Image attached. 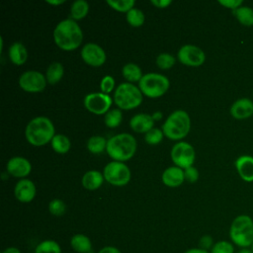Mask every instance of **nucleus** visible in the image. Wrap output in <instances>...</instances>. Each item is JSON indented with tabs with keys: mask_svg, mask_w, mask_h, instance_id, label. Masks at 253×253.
Instances as JSON below:
<instances>
[{
	"mask_svg": "<svg viewBox=\"0 0 253 253\" xmlns=\"http://www.w3.org/2000/svg\"><path fill=\"white\" fill-rule=\"evenodd\" d=\"M7 172L16 178H25L32 171L31 162L23 156H14L9 159L6 165Z\"/></svg>",
	"mask_w": 253,
	"mask_h": 253,
	"instance_id": "4468645a",
	"label": "nucleus"
},
{
	"mask_svg": "<svg viewBox=\"0 0 253 253\" xmlns=\"http://www.w3.org/2000/svg\"><path fill=\"white\" fill-rule=\"evenodd\" d=\"M103 175L105 180L113 185L122 187L126 185L130 180V170L124 163L120 161L109 162L103 170Z\"/></svg>",
	"mask_w": 253,
	"mask_h": 253,
	"instance_id": "6e6552de",
	"label": "nucleus"
},
{
	"mask_svg": "<svg viewBox=\"0 0 253 253\" xmlns=\"http://www.w3.org/2000/svg\"><path fill=\"white\" fill-rule=\"evenodd\" d=\"M114 87H115V79L113 76L106 75L102 78L100 82V89L102 93L109 95L114 90Z\"/></svg>",
	"mask_w": 253,
	"mask_h": 253,
	"instance_id": "e433bc0d",
	"label": "nucleus"
},
{
	"mask_svg": "<svg viewBox=\"0 0 253 253\" xmlns=\"http://www.w3.org/2000/svg\"><path fill=\"white\" fill-rule=\"evenodd\" d=\"M152 119L154 121H158V120H161L162 117H163V114L160 112V111H157V112H154L152 115Z\"/></svg>",
	"mask_w": 253,
	"mask_h": 253,
	"instance_id": "a18cd8bd",
	"label": "nucleus"
},
{
	"mask_svg": "<svg viewBox=\"0 0 253 253\" xmlns=\"http://www.w3.org/2000/svg\"><path fill=\"white\" fill-rule=\"evenodd\" d=\"M48 211L52 215L60 216L64 214L66 211V205L60 199H53L48 204Z\"/></svg>",
	"mask_w": 253,
	"mask_h": 253,
	"instance_id": "c9c22d12",
	"label": "nucleus"
},
{
	"mask_svg": "<svg viewBox=\"0 0 253 253\" xmlns=\"http://www.w3.org/2000/svg\"><path fill=\"white\" fill-rule=\"evenodd\" d=\"M169 79L159 73H146L138 82L141 93L148 98H158L163 96L169 89Z\"/></svg>",
	"mask_w": 253,
	"mask_h": 253,
	"instance_id": "0eeeda50",
	"label": "nucleus"
},
{
	"mask_svg": "<svg viewBox=\"0 0 253 253\" xmlns=\"http://www.w3.org/2000/svg\"><path fill=\"white\" fill-rule=\"evenodd\" d=\"M65 1L64 0H46V3H48V4H51V5H60V4H62V3H64Z\"/></svg>",
	"mask_w": 253,
	"mask_h": 253,
	"instance_id": "49530a36",
	"label": "nucleus"
},
{
	"mask_svg": "<svg viewBox=\"0 0 253 253\" xmlns=\"http://www.w3.org/2000/svg\"><path fill=\"white\" fill-rule=\"evenodd\" d=\"M236 253H253V251L251 250L250 247H247V248H240Z\"/></svg>",
	"mask_w": 253,
	"mask_h": 253,
	"instance_id": "de8ad7c7",
	"label": "nucleus"
},
{
	"mask_svg": "<svg viewBox=\"0 0 253 253\" xmlns=\"http://www.w3.org/2000/svg\"><path fill=\"white\" fill-rule=\"evenodd\" d=\"M53 41L63 50L71 51L79 47L83 41V33L76 21L64 19L60 21L53 30Z\"/></svg>",
	"mask_w": 253,
	"mask_h": 253,
	"instance_id": "f257e3e1",
	"label": "nucleus"
},
{
	"mask_svg": "<svg viewBox=\"0 0 253 253\" xmlns=\"http://www.w3.org/2000/svg\"><path fill=\"white\" fill-rule=\"evenodd\" d=\"M175 57L167 52H162L156 57V64L161 69H169L175 64Z\"/></svg>",
	"mask_w": 253,
	"mask_h": 253,
	"instance_id": "f704fd0d",
	"label": "nucleus"
},
{
	"mask_svg": "<svg viewBox=\"0 0 253 253\" xmlns=\"http://www.w3.org/2000/svg\"><path fill=\"white\" fill-rule=\"evenodd\" d=\"M122 73L123 76L129 82H139V80L142 78V71L141 68L132 62L126 63L124 65L123 69H122Z\"/></svg>",
	"mask_w": 253,
	"mask_h": 253,
	"instance_id": "b1692460",
	"label": "nucleus"
},
{
	"mask_svg": "<svg viewBox=\"0 0 253 253\" xmlns=\"http://www.w3.org/2000/svg\"><path fill=\"white\" fill-rule=\"evenodd\" d=\"M172 3L171 0H151V4H153L157 8H167Z\"/></svg>",
	"mask_w": 253,
	"mask_h": 253,
	"instance_id": "a19ab883",
	"label": "nucleus"
},
{
	"mask_svg": "<svg viewBox=\"0 0 253 253\" xmlns=\"http://www.w3.org/2000/svg\"><path fill=\"white\" fill-rule=\"evenodd\" d=\"M170 156L176 166L182 169H186L190 166H193L196 158V152L190 143L186 141H180L173 145Z\"/></svg>",
	"mask_w": 253,
	"mask_h": 253,
	"instance_id": "1a4fd4ad",
	"label": "nucleus"
},
{
	"mask_svg": "<svg viewBox=\"0 0 253 253\" xmlns=\"http://www.w3.org/2000/svg\"><path fill=\"white\" fill-rule=\"evenodd\" d=\"M177 56L181 63L192 67L201 66L206 60L204 50L195 44L182 45L178 50Z\"/></svg>",
	"mask_w": 253,
	"mask_h": 253,
	"instance_id": "f8f14e48",
	"label": "nucleus"
},
{
	"mask_svg": "<svg viewBox=\"0 0 253 253\" xmlns=\"http://www.w3.org/2000/svg\"><path fill=\"white\" fill-rule=\"evenodd\" d=\"M25 135L30 144L42 146L51 141L55 135L54 126L47 117L39 116L29 122L25 129Z\"/></svg>",
	"mask_w": 253,
	"mask_h": 253,
	"instance_id": "f03ea898",
	"label": "nucleus"
},
{
	"mask_svg": "<svg viewBox=\"0 0 253 253\" xmlns=\"http://www.w3.org/2000/svg\"><path fill=\"white\" fill-rule=\"evenodd\" d=\"M191 129V119L184 110H176L168 116L162 126V131L166 137L172 140H180L187 136Z\"/></svg>",
	"mask_w": 253,
	"mask_h": 253,
	"instance_id": "39448f33",
	"label": "nucleus"
},
{
	"mask_svg": "<svg viewBox=\"0 0 253 253\" xmlns=\"http://www.w3.org/2000/svg\"><path fill=\"white\" fill-rule=\"evenodd\" d=\"M235 168L245 182H253V156L241 155L235 160Z\"/></svg>",
	"mask_w": 253,
	"mask_h": 253,
	"instance_id": "f3484780",
	"label": "nucleus"
},
{
	"mask_svg": "<svg viewBox=\"0 0 253 253\" xmlns=\"http://www.w3.org/2000/svg\"><path fill=\"white\" fill-rule=\"evenodd\" d=\"M1 253H22L21 250L15 246H10L5 248Z\"/></svg>",
	"mask_w": 253,
	"mask_h": 253,
	"instance_id": "c03bdc74",
	"label": "nucleus"
},
{
	"mask_svg": "<svg viewBox=\"0 0 253 253\" xmlns=\"http://www.w3.org/2000/svg\"><path fill=\"white\" fill-rule=\"evenodd\" d=\"M154 120L151 115L140 113L134 115L129 121L130 128L138 133H146L151 128H153Z\"/></svg>",
	"mask_w": 253,
	"mask_h": 253,
	"instance_id": "a211bd4d",
	"label": "nucleus"
},
{
	"mask_svg": "<svg viewBox=\"0 0 253 253\" xmlns=\"http://www.w3.org/2000/svg\"><path fill=\"white\" fill-rule=\"evenodd\" d=\"M163 136H164V133H163L162 129H159L157 127H153L144 134V140L148 144L155 145V144H158L162 141Z\"/></svg>",
	"mask_w": 253,
	"mask_h": 253,
	"instance_id": "72a5a7b5",
	"label": "nucleus"
},
{
	"mask_svg": "<svg viewBox=\"0 0 253 253\" xmlns=\"http://www.w3.org/2000/svg\"><path fill=\"white\" fill-rule=\"evenodd\" d=\"M218 3L228 9H231L232 11L236 10L240 6H242L243 1L242 0H218Z\"/></svg>",
	"mask_w": 253,
	"mask_h": 253,
	"instance_id": "ea45409f",
	"label": "nucleus"
},
{
	"mask_svg": "<svg viewBox=\"0 0 253 253\" xmlns=\"http://www.w3.org/2000/svg\"><path fill=\"white\" fill-rule=\"evenodd\" d=\"M9 58L15 65H22L27 61L28 51L21 42H14L9 47Z\"/></svg>",
	"mask_w": 253,
	"mask_h": 253,
	"instance_id": "4be33fe9",
	"label": "nucleus"
},
{
	"mask_svg": "<svg viewBox=\"0 0 253 253\" xmlns=\"http://www.w3.org/2000/svg\"><path fill=\"white\" fill-rule=\"evenodd\" d=\"M106 151L114 161H127L136 151V139L126 132L116 134L108 139Z\"/></svg>",
	"mask_w": 253,
	"mask_h": 253,
	"instance_id": "7ed1b4c3",
	"label": "nucleus"
},
{
	"mask_svg": "<svg viewBox=\"0 0 253 253\" xmlns=\"http://www.w3.org/2000/svg\"><path fill=\"white\" fill-rule=\"evenodd\" d=\"M89 12V4L85 0H76L72 3L70 8V16L71 19L76 20H82L87 16Z\"/></svg>",
	"mask_w": 253,
	"mask_h": 253,
	"instance_id": "bb28decb",
	"label": "nucleus"
},
{
	"mask_svg": "<svg viewBox=\"0 0 253 253\" xmlns=\"http://www.w3.org/2000/svg\"><path fill=\"white\" fill-rule=\"evenodd\" d=\"M250 248H251V250H252V251H253V243H252V245H251V246H250Z\"/></svg>",
	"mask_w": 253,
	"mask_h": 253,
	"instance_id": "09e8293b",
	"label": "nucleus"
},
{
	"mask_svg": "<svg viewBox=\"0 0 253 253\" xmlns=\"http://www.w3.org/2000/svg\"><path fill=\"white\" fill-rule=\"evenodd\" d=\"M229 112L235 120H246L253 116V102L248 98H240L231 105Z\"/></svg>",
	"mask_w": 253,
	"mask_h": 253,
	"instance_id": "dca6fc26",
	"label": "nucleus"
},
{
	"mask_svg": "<svg viewBox=\"0 0 253 253\" xmlns=\"http://www.w3.org/2000/svg\"><path fill=\"white\" fill-rule=\"evenodd\" d=\"M63 74H64L63 65L60 62L55 61V62L50 63L47 66L46 71H45V78H46L47 83L54 85L61 80Z\"/></svg>",
	"mask_w": 253,
	"mask_h": 253,
	"instance_id": "5701e85b",
	"label": "nucleus"
},
{
	"mask_svg": "<svg viewBox=\"0 0 253 253\" xmlns=\"http://www.w3.org/2000/svg\"><path fill=\"white\" fill-rule=\"evenodd\" d=\"M107 4L114 10L122 13H127L129 10L134 8V0H107Z\"/></svg>",
	"mask_w": 253,
	"mask_h": 253,
	"instance_id": "2f4dec72",
	"label": "nucleus"
},
{
	"mask_svg": "<svg viewBox=\"0 0 253 253\" xmlns=\"http://www.w3.org/2000/svg\"><path fill=\"white\" fill-rule=\"evenodd\" d=\"M81 57L85 63L93 67H99L106 61V52L99 44L88 42L81 49Z\"/></svg>",
	"mask_w": 253,
	"mask_h": 253,
	"instance_id": "ddd939ff",
	"label": "nucleus"
},
{
	"mask_svg": "<svg viewBox=\"0 0 253 253\" xmlns=\"http://www.w3.org/2000/svg\"><path fill=\"white\" fill-rule=\"evenodd\" d=\"M104 180H105V178H104L103 173H101L98 170H90V171H87L83 175L82 186L86 190L95 191L102 186Z\"/></svg>",
	"mask_w": 253,
	"mask_h": 253,
	"instance_id": "aec40b11",
	"label": "nucleus"
},
{
	"mask_svg": "<svg viewBox=\"0 0 253 253\" xmlns=\"http://www.w3.org/2000/svg\"><path fill=\"white\" fill-rule=\"evenodd\" d=\"M126 21L131 27H140L144 23V14L141 10L137 8H132L126 13Z\"/></svg>",
	"mask_w": 253,
	"mask_h": 253,
	"instance_id": "7c9ffc66",
	"label": "nucleus"
},
{
	"mask_svg": "<svg viewBox=\"0 0 253 253\" xmlns=\"http://www.w3.org/2000/svg\"><path fill=\"white\" fill-rule=\"evenodd\" d=\"M143 100L140 89L132 83H121L115 90L114 102L120 110H131L137 108Z\"/></svg>",
	"mask_w": 253,
	"mask_h": 253,
	"instance_id": "423d86ee",
	"label": "nucleus"
},
{
	"mask_svg": "<svg viewBox=\"0 0 253 253\" xmlns=\"http://www.w3.org/2000/svg\"><path fill=\"white\" fill-rule=\"evenodd\" d=\"M230 241L239 248L250 247L253 243V219L248 214H239L229 227Z\"/></svg>",
	"mask_w": 253,
	"mask_h": 253,
	"instance_id": "20e7f679",
	"label": "nucleus"
},
{
	"mask_svg": "<svg viewBox=\"0 0 253 253\" xmlns=\"http://www.w3.org/2000/svg\"><path fill=\"white\" fill-rule=\"evenodd\" d=\"M184 176L185 180H187L188 182L195 183L199 179V171L194 166H190L184 169Z\"/></svg>",
	"mask_w": 253,
	"mask_h": 253,
	"instance_id": "4c0bfd02",
	"label": "nucleus"
},
{
	"mask_svg": "<svg viewBox=\"0 0 253 253\" xmlns=\"http://www.w3.org/2000/svg\"><path fill=\"white\" fill-rule=\"evenodd\" d=\"M70 246L77 253L92 252V242L90 238L83 233H76L70 238Z\"/></svg>",
	"mask_w": 253,
	"mask_h": 253,
	"instance_id": "412c9836",
	"label": "nucleus"
},
{
	"mask_svg": "<svg viewBox=\"0 0 253 253\" xmlns=\"http://www.w3.org/2000/svg\"><path fill=\"white\" fill-rule=\"evenodd\" d=\"M108 140L101 135H93L87 140V149L93 154H99L106 150Z\"/></svg>",
	"mask_w": 253,
	"mask_h": 253,
	"instance_id": "cd10ccee",
	"label": "nucleus"
},
{
	"mask_svg": "<svg viewBox=\"0 0 253 253\" xmlns=\"http://www.w3.org/2000/svg\"><path fill=\"white\" fill-rule=\"evenodd\" d=\"M213 244H214L213 238L209 234L203 235L199 240V247L204 250H207V251H211Z\"/></svg>",
	"mask_w": 253,
	"mask_h": 253,
	"instance_id": "58836bf2",
	"label": "nucleus"
},
{
	"mask_svg": "<svg viewBox=\"0 0 253 253\" xmlns=\"http://www.w3.org/2000/svg\"><path fill=\"white\" fill-rule=\"evenodd\" d=\"M37 189L33 181L29 179H21L14 188V196L21 203H30L36 197Z\"/></svg>",
	"mask_w": 253,
	"mask_h": 253,
	"instance_id": "2eb2a0df",
	"label": "nucleus"
},
{
	"mask_svg": "<svg viewBox=\"0 0 253 253\" xmlns=\"http://www.w3.org/2000/svg\"><path fill=\"white\" fill-rule=\"evenodd\" d=\"M232 13L241 25L245 27L253 26V9L252 8L248 6H240L236 10L232 11Z\"/></svg>",
	"mask_w": 253,
	"mask_h": 253,
	"instance_id": "a878e982",
	"label": "nucleus"
},
{
	"mask_svg": "<svg viewBox=\"0 0 253 253\" xmlns=\"http://www.w3.org/2000/svg\"><path fill=\"white\" fill-rule=\"evenodd\" d=\"M123 121V113L120 109L110 110L104 117V123L108 127H117Z\"/></svg>",
	"mask_w": 253,
	"mask_h": 253,
	"instance_id": "c756f323",
	"label": "nucleus"
},
{
	"mask_svg": "<svg viewBox=\"0 0 253 253\" xmlns=\"http://www.w3.org/2000/svg\"><path fill=\"white\" fill-rule=\"evenodd\" d=\"M45 75L37 70H27L19 78V86L26 92H42L46 86Z\"/></svg>",
	"mask_w": 253,
	"mask_h": 253,
	"instance_id": "9b49d317",
	"label": "nucleus"
},
{
	"mask_svg": "<svg viewBox=\"0 0 253 253\" xmlns=\"http://www.w3.org/2000/svg\"><path fill=\"white\" fill-rule=\"evenodd\" d=\"M161 179L163 184L168 187H171V188L179 187L185 181L184 169L178 166L168 167L163 171Z\"/></svg>",
	"mask_w": 253,
	"mask_h": 253,
	"instance_id": "6ab92c4d",
	"label": "nucleus"
},
{
	"mask_svg": "<svg viewBox=\"0 0 253 253\" xmlns=\"http://www.w3.org/2000/svg\"><path fill=\"white\" fill-rule=\"evenodd\" d=\"M210 252L211 253H235L234 244L231 241L219 240L214 242Z\"/></svg>",
	"mask_w": 253,
	"mask_h": 253,
	"instance_id": "473e14b6",
	"label": "nucleus"
},
{
	"mask_svg": "<svg viewBox=\"0 0 253 253\" xmlns=\"http://www.w3.org/2000/svg\"><path fill=\"white\" fill-rule=\"evenodd\" d=\"M35 253H61V247L55 240L45 239L36 246Z\"/></svg>",
	"mask_w": 253,
	"mask_h": 253,
	"instance_id": "c85d7f7f",
	"label": "nucleus"
},
{
	"mask_svg": "<svg viewBox=\"0 0 253 253\" xmlns=\"http://www.w3.org/2000/svg\"><path fill=\"white\" fill-rule=\"evenodd\" d=\"M52 149L59 153V154H65L70 150L71 147V142L70 139L62 134V133H57L53 136V138L50 141Z\"/></svg>",
	"mask_w": 253,
	"mask_h": 253,
	"instance_id": "393cba45",
	"label": "nucleus"
},
{
	"mask_svg": "<svg viewBox=\"0 0 253 253\" xmlns=\"http://www.w3.org/2000/svg\"><path fill=\"white\" fill-rule=\"evenodd\" d=\"M113 99L110 95L102 92L89 93L84 97V107L92 114L103 115L110 111Z\"/></svg>",
	"mask_w": 253,
	"mask_h": 253,
	"instance_id": "9d476101",
	"label": "nucleus"
},
{
	"mask_svg": "<svg viewBox=\"0 0 253 253\" xmlns=\"http://www.w3.org/2000/svg\"><path fill=\"white\" fill-rule=\"evenodd\" d=\"M98 253H122V251L115 246H105L99 250Z\"/></svg>",
	"mask_w": 253,
	"mask_h": 253,
	"instance_id": "79ce46f5",
	"label": "nucleus"
},
{
	"mask_svg": "<svg viewBox=\"0 0 253 253\" xmlns=\"http://www.w3.org/2000/svg\"><path fill=\"white\" fill-rule=\"evenodd\" d=\"M90 253H92V252H90Z\"/></svg>",
	"mask_w": 253,
	"mask_h": 253,
	"instance_id": "8fccbe9b",
	"label": "nucleus"
},
{
	"mask_svg": "<svg viewBox=\"0 0 253 253\" xmlns=\"http://www.w3.org/2000/svg\"><path fill=\"white\" fill-rule=\"evenodd\" d=\"M184 253H211L210 251L204 250L200 247H194V248H190L188 250H186Z\"/></svg>",
	"mask_w": 253,
	"mask_h": 253,
	"instance_id": "37998d69",
	"label": "nucleus"
}]
</instances>
